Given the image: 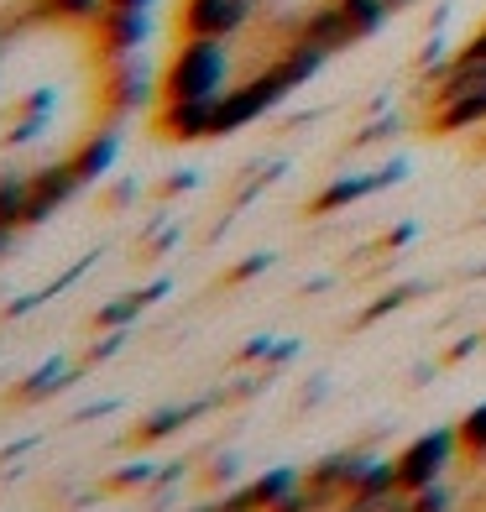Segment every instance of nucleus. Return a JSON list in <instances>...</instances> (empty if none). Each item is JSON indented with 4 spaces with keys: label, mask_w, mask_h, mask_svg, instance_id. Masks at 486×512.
Wrapping results in <instances>:
<instances>
[{
    "label": "nucleus",
    "mask_w": 486,
    "mask_h": 512,
    "mask_svg": "<svg viewBox=\"0 0 486 512\" xmlns=\"http://www.w3.org/2000/svg\"><path fill=\"white\" fill-rule=\"evenodd\" d=\"M230 89V42L183 37L173 63L162 68V100H220Z\"/></svg>",
    "instance_id": "1"
},
{
    "label": "nucleus",
    "mask_w": 486,
    "mask_h": 512,
    "mask_svg": "<svg viewBox=\"0 0 486 512\" xmlns=\"http://www.w3.org/2000/svg\"><path fill=\"white\" fill-rule=\"evenodd\" d=\"M466 450L460 445V429H429L398 455V492H424V486L445 481V471L455 465V455Z\"/></svg>",
    "instance_id": "2"
},
{
    "label": "nucleus",
    "mask_w": 486,
    "mask_h": 512,
    "mask_svg": "<svg viewBox=\"0 0 486 512\" xmlns=\"http://www.w3.org/2000/svg\"><path fill=\"white\" fill-rule=\"evenodd\" d=\"M251 11H257V0H183V16H178V27L183 37H236Z\"/></svg>",
    "instance_id": "3"
},
{
    "label": "nucleus",
    "mask_w": 486,
    "mask_h": 512,
    "mask_svg": "<svg viewBox=\"0 0 486 512\" xmlns=\"http://www.w3.org/2000/svg\"><path fill=\"white\" fill-rule=\"evenodd\" d=\"M403 178H408V162H403V157H398V162H387V168H377V173H340V178H335L309 209H314V215H335V209L372 199L377 189H387V183H403Z\"/></svg>",
    "instance_id": "4"
},
{
    "label": "nucleus",
    "mask_w": 486,
    "mask_h": 512,
    "mask_svg": "<svg viewBox=\"0 0 486 512\" xmlns=\"http://www.w3.org/2000/svg\"><path fill=\"white\" fill-rule=\"evenodd\" d=\"M147 37H152V11H136V6H110L100 16V53L110 63H121V58H136L147 48Z\"/></svg>",
    "instance_id": "5"
},
{
    "label": "nucleus",
    "mask_w": 486,
    "mask_h": 512,
    "mask_svg": "<svg viewBox=\"0 0 486 512\" xmlns=\"http://www.w3.org/2000/svg\"><path fill=\"white\" fill-rule=\"evenodd\" d=\"M79 189H84V178H79V168H74V157H68V162H48V168H37V173H32V209H27V225L48 220L53 209H63Z\"/></svg>",
    "instance_id": "6"
},
{
    "label": "nucleus",
    "mask_w": 486,
    "mask_h": 512,
    "mask_svg": "<svg viewBox=\"0 0 486 512\" xmlns=\"http://www.w3.org/2000/svg\"><path fill=\"white\" fill-rule=\"evenodd\" d=\"M152 95H162V74H152V63L136 53V58H121L115 63V79H110V105L131 115V110H147Z\"/></svg>",
    "instance_id": "7"
},
{
    "label": "nucleus",
    "mask_w": 486,
    "mask_h": 512,
    "mask_svg": "<svg viewBox=\"0 0 486 512\" xmlns=\"http://www.w3.org/2000/svg\"><path fill=\"white\" fill-rule=\"evenodd\" d=\"M215 105L220 100H162L157 131L168 142H204V136H215Z\"/></svg>",
    "instance_id": "8"
},
{
    "label": "nucleus",
    "mask_w": 486,
    "mask_h": 512,
    "mask_svg": "<svg viewBox=\"0 0 486 512\" xmlns=\"http://www.w3.org/2000/svg\"><path fill=\"white\" fill-rule=\"evenodd\" d=\"M293 37H304V42H314V48H324V53H340V48H356V27H351V16L340 11V0H324V6H314L304 21H298V32Z\"/></svg>",
    "instance_id": "9"
},
{
    "label": "nucleus",
    "mask_w": 486,
    "mask_h": 512,
    "mask_svg": "<svg viewBox=\"0 0 486 512\" xmlns=\"http://www.w3.org/2000/svg\"><path fill=\"white\" fill-rule=\"evenodd\" d=\"M471 126H486V84L481 89H466V95H455V100H445V105H439V115H434V131H445V136L471 131Z\"/></svg>",
    "instance_id": "10"
},
{
    "label": "nucleus",
    "mask_w": 486,
    "mask_h": 512,
    "mask_svg": "<svg viewBox=\"0 0 486 512\" xmlns=\"http://www.w3.org/2000/svg\"><path fill=\"white\" fill-rule=\"evenodd\" d=\"M115 152H121V131H100V136H89V142L74 152V168L84 183H100L110 168H115Z\"/></svg>",
    "instance_id": "11"
},
{
    "label": "nucleus",
    "mask_w": 486,
    "mask_h": 512,
    "mask_svg": "<svg viewBox=\"0 0 486 512\" xmlns=\"http://www.w3.org/2000/svg\"><path fill=\"white\" fill-rule=\"evenodd\" d=\"M199 413H204V403H183V408H157L152 418H142V429H136V439H142V445H157V439L178 434L183 424H194Z\"/></svg>",
    "instance_id": "12"
},
{
    "label": "nucleus",
    "mask_w": 486,
    "mask_h": 512,
    "mask_svg": "<svg viewBox=\"0 0 486 512\" xmlns=\"http://www.w3.org/2000/svg\"><path fill=\"white\" fill-rule=\"evenodd\" d=\"M27 209H32V173H6L0 178V220L21 230Z\"/></svg>",
    "instance_id": "13"
},
{
    "label": "nucleus",
    "mask_w": 486,
    "mask_h": 512,
    "mask_svg": "<svg viewBox=\"0 0 486 512\" xmlns=\"http://www.w3.org/2000/svg\"><path fill=\"white\" fill-rule=\"evenodd\" d=\"M298 481H304V476H298L293 465H277V471H267V476H257V481H251L246 492H251V502H257V512H272L277 502H283V497L293 492Z\"/></svg>",
    "instance_id": "14"
},
{
    "label": "nucleus",
    "mask_w": 486,
    "mask_h": 512,
    "mask_svg": "<svg viewBox=\"0 0 486 512\" xmlns=\"http://www.w3.org/2000/svg\"><path fill=\"white\" fill-rule=\"evenodd\" d=\"M48 110H53V89H37V95L27 100V115H21V126H11V131H6V142H11V147L37 142L42 126H48Z\"/></svg>",
    "instance_id": "15"
},
{
    "label": "nucleus",
    "mask_w": 486,
    "mask_h": 512,
    "mask_svg": "<svg viewBox=\"0 0 486 512\" xmlns=\"http://www.w3.org/2000/svg\"><path fill=\"white\" fill-rule=\"evenodd\" d=\"M340 11L351 16V27H356L361 42H366V37H377V32L387 27V16H392L387 0H340Z\"/></svg>",
    "instance_id": "16"
},
{
    "label": "nucleus",
    "mask_w": 486,
    "mask_h": 512,
    "mask_svg": "<svg viewBox=\"0 0 486 512\" xmlns=\"http://www.w3.org/2000/svg\"><path fill=\"white\" fill-rule=\"evenodd\" d=\"M110 11V0H37V16L53 21H100Z\"/></svg>",
    "instance_id": "17"
},
{
    "label": "nucleus",
    "mask_w": 486,
    "mask_h": 512,
    "mask_svg": "<svg viewBox=\"0 0 486 512\" xmlns=\"http://www.w3.org/2000/svg\"><path fill=\"white\" fill-rule=\"evenodd\" d=\"M74 377H79V371H68L63 361H48V366L37 371V377H27V382H21V398H48V392L68 387Z\"/></svg>",
    "instance_id": "18"
},
{
    "label": "nucleus",
    "mask_w": 486,
    "mask_h": 512,
    "mask_svg": "<svg viewBox=\"0 0 486 512\" xmlns=\"http://www.w3.org/2000/svg\"><path fill=\"white\" fill-rule=\"evenodd\" d=\"M455 429H460V445H466V455H486V403L471 408Z\"/></svg>",
    "instance_id": "19"
},
{
    "label": "nucleus",
    "mask_w": 486,
    "mask_h": 512,
    "mask_svg": "<svg viewBox=\"0 0 486 512\" xmlns=\"http://www.w3.org/2000/svg\"><path fill=\"white\" fill-rule=\"evenodd\" d=\"M408 507H413V512H450L455 497H450L445 481H434V486H424V492H408Z\"/></svg>",
    "instance_id": "20"
},
{
    "label": "nucleus",
    "mask_w": 486,
    "mask_h": 512,
    "mask_svg": "<svg viewBox=\"0 0 486 512\" xmlns=\"http://www.w3.org/2000/svg\"><path fill=\"white\" fill-rule=\"evenodd\" d=\"M136 314H142V298L131 293V298H121V304H110V309H100V319H95V324H100V330H121V324H131Z\"/></svg>",
    "instance_id": "21"
},
{
    "label": "nucleus",
    "mask_w": 486,
    "mask_h": 512,
    "mask_svg": "<svg viewBox=\"0 0 486 512\" xmlns=\"http://www.w3.org/2000/svg\"><path fill=\"white\" fill-rule=\"evenodd\" d=\"M162 471H157V460H131V465H121L115 471V481L110 486H152Z\"/></svg>",
    "instance_id": "22"
},
{
    "label": "nucleus",
    "mask_w": 486,
    "mask_h": 512,
    "mask_svg": "<svg viewBox=\"0 0 486 512\" xmlns=\"http://www.w3.org/2000/svg\"><path fill=\"white\" fill-rule=\"evenodd\" d=\"M413 293H419V288H398V293H382V298H377V304H372V309H366L361 319H366V324H372V319H382V314H392V309H398V304H408V298H413Z\"/></svg>",
    "instance_id": "23"
},
{
    "label": "nucleus",
    "mask_w": 486,
    "mask_h": 512,
    "mask_svg": "<svg viewBox=\"0 0 486 512\" xmlns=\"http://www.w3.org/2000/svg\"><path fill=\"white\" fill-rule=\"evenodd\" d=\"M272 262H277L272 251H257V256H246V262H241L236 272H230V283H246V277H257V272H267Z\"/></svg>",
    "instance_id": "24"
},
{
    "label": "nucleus",
    "mask_w": 486,
    "mask_h": 512,
    "mask_svg": "<svg viewBox=\"0 0 486 512\" xmlns=\"http://www.w3.org/2000/svg\"><path fill=\"white\" fill-rule=\"evenodd\" d=\"M398 131V121H377V126H366L361 136H356V147H366V142H382V136H392Z\"/></svg>",
    "instance_id": "25"
},
{
    "label": "nucleus",
    "mask_w": 486,
    "mask_h": 512,
    "mask_svg": "<svg viewBox=\"0 0 486 512\" xmlns=\"http://www.w3.org/2000/svg\"><path fill=\"white\" fill-rule=\"evenodd\" d=\"M210 476H215V481H225V476H236V455H220V460L210 465Z\"/></svg>",
    "instance_id": "26"
},
{
    "label": "nucleus",
    "mask_w": 486,
    "mask_h": 512,
    "mask_svg": "<svg viewBox=\"0 0 486 512\" xmlns=\"http://www.w3.org/2000/svg\"><path fill=\"white\" fill-rule=\"evenodd\" d=\"M460 53H471V58H486V27H481V32H476V37H471V42H466V48H460Z\"/></svg>",
    "instance_id": "27"
},
{
    "label": "nucleus",
    "mask_w": 486,
    "mask_h": 512,
    "mask_svg": "<svg viewBox=\"0 0 486 512\" xmlns=\"http://www.w3.org/2000/svg\"><path fill=\"white\" fill-rule=\"evenodd\" d=\"M194 183H199L194 173H173V178H168V194H178V189H194Z\"/></svg>",
    "instance_id": "28"
},
{
    "label": "nucleus",
    "mask_w": 486,
    "mask_h": 512,
    "mask_svg": "<svg viewBox=\"0 0 486 512\" xmlns=\"http://www.w3.org/2000/svg\"><path fill=\"white\" fill-rule=\"evenodd\" d=\"M403 241H413V225H398V230L387 236V246H403Z\"/></svg>",
    "instance_id": "29"
},
{
    "label": "nucleus",
    "mask_w": 486,
    "mask_h": 512,
    "mask_svg": "<svg viewBox=\"0 0 486 512\" xmlns=\"http://www.w3.org/2000/svg\"><path fill=\"white\" fill-rule=\"evenodd\" d=\"M11 241H16V225L0 220V251H11Z\"/></svg>",
    "instance_id": "30"
},
{
    "label": "nucleus",
    "mask_w": 486,
    "mask_h": 512,
    "mask_svg": "<svg viewBox=\"0 0 486 512\" xmlns=\"http://www.w3.org/2000/svg\"><path fill=\"white\" fill-rule=\"evenodd\" d=\"M110 6H136V11H152V0H110Z\"/></svg>",
    "instance_id": "31"
},
{
    "label": "nucleus",
    "mask_w": 486,
    "mask_h": 512,
    "mask_svg": "<svg viewBox=\"0 0 486 512\" xmlns=\"http://www.w3.org/2000/svg\"><path fill=\"white\" fill-rule=\"evenodd\" d=\"M387 6H392V11H403V6H413V0H387Z\"/></svg>",
    "instance_id": "32"
},
{
    "label": "nucleus",
    "mask_w": 486,
    "mask_h": 512,
    "mask_svg": "<svg viewBox=\"0 0 486 512\" xmlns=\"http://www.w3.org/2000/svg\"><path fill=\"white\" fill-rule=\"evenodd\" d=\"M194 512H215V502H210V507H194Z\"/></svg>",
    "instance_id": "33"
}]
</instances>
